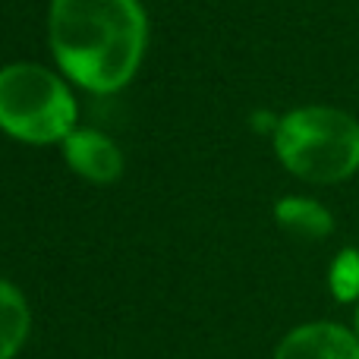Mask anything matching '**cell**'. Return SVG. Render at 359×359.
Listing matches in <instances>:
<instances>
[{"instance_id":"obj_1","label":"cell","mask_w":359,"mask_h":359,"mask_svg":"<svg viewBox=\"0 0 359 359\" xmlns=\"http://www.w3.org/2000/svg\"><path fill=\"white\" fill-rule=\"evenodd\" d=\"M48 44L69 82L114 95L142 67L149 19L139 0H50Z\"/></svg>"},{"instance_id":"obj_2","label":"cell","mask_w":359,"mask_h":359,"mask_svg":"<svg viewBox=\"0 0 359 359\" xmlns=\"http://www.w3.org/2000/svg\"><path fill=\"white\" fill-rule=\"evenodd\" d=\"M274 151L306 183H341L359 170V123L337 107H297L280 117Z\"/></svg>"},{"instance_id":"obj_3","label":"cell","mask_w":359,"mask_h":359,"mask_svg":"<svg viewBox=\"0 0 359 359\" xmlns=\"http://www.w3.org/2000/svg\"><path fill=\"white\" fill-rule=\"evenodd\" d=\"M79 120L67 79L41 63L0 67V130L29 145H60Z\"/></svg>"},{"instance_id":"obj_4","label":"cell","mask_w":359,"mask_h":359,"mask_svg":"<svg viewBox=\"0 0 359 359\" xmlns=\"http://www.w3.org/2000/svg\"><path fill=\"white\" fill-rule=\"evenodd\" d=\"M63 161L76 170L82 180L88 183H114L123 174V151L117 149L111 136L98 130H86V126H76L67 139L60 142Z\"/></svg>"},{"instance_id":"obj_5","label":"cell","mask_w":359,"mask_h":359,"mask_svg":"<svg viewBox=\"0 0 359 359\" xmlns=\"http://www.w3.org/2000/svg\"><path fill=\"white\" fill-rule=\"evenodd\" d=\"M274 359H359V334L334 322L299 325L278 344Z\"/></svg>"},{"instance_id":"obj_6","label":"cell","mask_w":359,"mask_h":359,"mask_svg":"<svg viewBox=\"0 0 359 359\" xmlns=\"http://www.w3.org/2000/svg\"><path fill=\"white\" fill-rule=\"evenodd\" d=\"M274 221H278L280 230H287L297 240H325L334 230V217L325 208L322 202L306 196H284L278 205H274Z\"/></svg>"},{"instance_id":"obj_7","label":"cell","mask_w":359,"mask_h":359,"mask_svg":"<svg viewBox=\"0 0 359 359\" xmlns=\"http://www.w3.org/2000/svg\"><path fill=\"white\" fill-rule=\"evenodd\" d=\"M32 328V312L19 287L0 278V359H13Z\"/></svg>"},{"instance_id":"obj_8","label":"cell","mask_w":359,"mask_h":359,"mask_svg":"<svg viewBox=\"0 0 359 359\" xmlns=\"http://www.w3.org/2000/svg\"><path fill=\"white\" fill-rule=\"evenodd\" d=\"M331 297L337 303H356L359 299V249H341L328 271Z\"/></svg>"},{"instance_id":"obj_9","label":"cell","mask_w":359,"mask_h":359,"mask_svg":"<svg viewBox=\"0 0 359 359\" xmlns=\"http://www.w3.org/2000/svg\"><path fill=\"white\" fill-rule=\"evenodd\" d=\"M356 334H359V309H356Z\"/></svg>"}]
</instances>
